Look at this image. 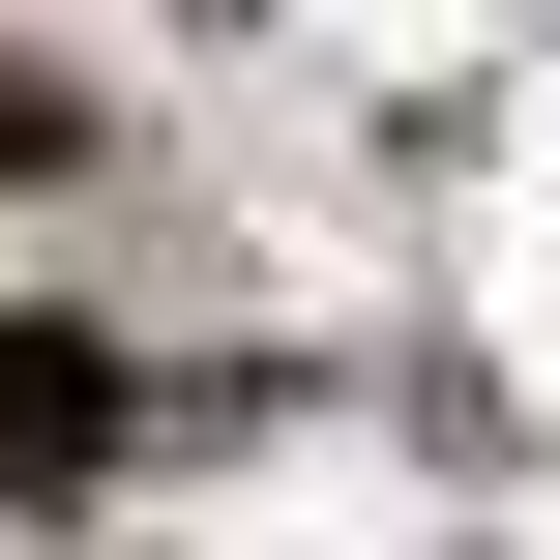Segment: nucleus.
<instances>
[{
    "label": "nucleus",
    "mask_w": 560,
    "mask_h": 560,
    "mask_svg": "<svg viewBox=\"0 0 560 560\" xmlns=\"http://www.w3.org/2000/svg\"><path fill=\"white\" fill-rule=\"evenodd\" d=\"M59 148H89V89H59V59H0V177H59Z\"/></svg>",
    "instance_id": "nucleus-2"
},
{
    "label": "nucleus",
    "mask_w": 560,
    "mask_h": 560,
    "mask_svg": "<svg viewBox=\"0 0 560 560\" xmlns=\"http://www.w3.org/2000/svg\"><path fill=\"white\" fill-rule=\"evenodd\" d=\"M118 413H148V384H118V325H0V502H89V472H118Z\"/></svg>",
    "instance_id": "nucleus-1"
}]
</instances>
